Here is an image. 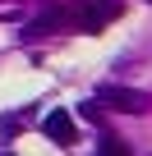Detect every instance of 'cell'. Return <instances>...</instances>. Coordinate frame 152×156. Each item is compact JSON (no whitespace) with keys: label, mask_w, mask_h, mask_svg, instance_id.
<instances>
[{"label":"cell","mask_w":152,"mask_h":156,"mask_svg":"<svg viewBox=\"0 0 152 156\" xmlns=\"http://www.w3.org/2000/svg\"><path fill=\"white\" fill-rule=\"evenodd\" d=\"M97 156H129V147L120 138H106V142H97Z\"/></svg>","instance_id":"cell-4"},{"label":"cell","mask_w":152,"mask_h":156,"mask_svg":"<svg viewBox=\"0 0 152 156\" xmlns=\"http://www.w3.org/2000/svg\"><path fill=\"white\" fill-rule=\"evenodd\" d=\"M42 133H46L51 142H60V147H69L74 138H79V129H74V115H65V110H51V115L42 119Z\"/></svg>","instance_id":"cell-3"},{"label":"cell","mask_w":152,"mask_h":156,"mask_svg":"<svg viewBox=\"0 0 152 156\" xmlns=\"http://www.w3.org/2000/svg\"><path fill=\"white\" fill-rule=\"evenodd\" d=\"M115 14H120L115 0H106V5H97V0H74V5L60 9V19H69L74 28H83V32H102Z\"/></svg>","instance_id":"cell-1"},{"label":"cell","mask_w":152,"mask_h":156,"mask_svg":"<svg viewBox=\"0 0 152 156\" xmlns=\"http://www.w3.org/2000/svg\"><path fill=\"white\" fill-rule=\"evenodd\" d=\"M92 106H111V110H124V115H138V110H147V97H143L138 87H115V83H106V87H97Z\"/></svg>","instance_id":"cell-2"}]
</instances>
